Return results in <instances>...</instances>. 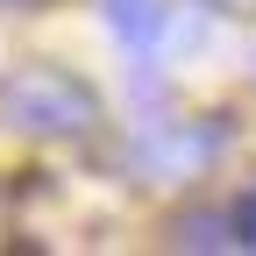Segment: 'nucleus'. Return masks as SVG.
I'll list each match as a JSON object with an SVG mask.
<instances>
[{
    "label": "nucleus",
    "instance_id": "nucleus-2",
    "mask_svg": "<svg viewBox=\"0 0 256 256\" xmlns=\"http://www.w3.org/2000/svg\"><path fill=\"white\" fill-rule=\"evenodd\" d=\"M220 121H206V128H156V136H142L136 142V171H150V178H192V171H206L214 156H220Z\"/></svg>",
    "mask_w": 256,
    "mask_h": 256
},
{
    "label": "nucleus",
    "instance_id": "nucleus-3",
    "mask_svg": "<svg viewBox=\"0 0 256 256\" xmlns=\"http://www.w3.org/2000/svg\"><path fill=\"white\" fill-rule=\"evenodd\" d=\"M107 22H114V36L128 50H150L164 36V8H156V0H107Z\"/></svg>",
    "mask_w": 256,
    "mask_h": 256
},
{
    "label": "nucleus",
    "instance_id": "nucleus-1",
    "mask_svg": "<svg viewBox=\"0 0 256 256\" xmlns=\"http://www.w3.org/2000/svg\"><path fill=\"white\" fill-rule=\"evenodd\" d=\"M0 128L28 142H72L100 128V92L64 64H14L0 72Z\"/></svg>",
    "mask_w": 256,
    "mask_h": 256
},
{
    "label": "nucleus",
    "instance_id": "nucleus-4",
    "mask_svg": "<svg viewBox=\"0 0 256 256\" xmlns=\"http://www.w3.org/2000/svg\"><path fill=\"white\" fill-rule=\"evenodd\" d=\"M178 249H242V220L235 214H185L171 228Z\"/></svg>",
    "mask_w": 256,
    "mask_h": 256
}]
</instances>
